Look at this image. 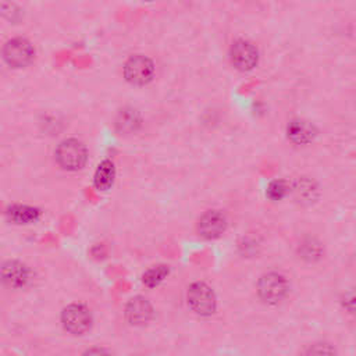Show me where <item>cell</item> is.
Wrapping results in <instances>:
<instances>
[{
    "label": "cell",
    "mask_w": 356,
    "mask_h": 356,
    "mask_svg": "<svg viewBox=\"0 0 356 356\" xmlns=\"http://www.w3.org/2000/svg\"><path fill=\"white\" fill-rule=\"evenodd\" d=\"M88 159L85 145L78 139H65L56 149V160L58 165L68 171L82 168Z\"/></svg>",
    "instance_id": "1"
},
{
    "label": "cell",
    "mask_w": 356,
    "mask_h": 356,
    "mask_svg": "<svg viewBox=\"0 0 356 356\" xmlns=\"http://www.w3.org/2000/svg\"><path fill=\"white\" fill-rule=\"evenodd\" d=\"M257 293L264 303L277 305L288 293V281L282 274L267 273L257 282Z\"/></svg>",
    "instance_id": "2"
},
{
    "label": "cell",
    "mask_w": 356,
    "mask_h": 356,
    "mask_svg": "<svg viewBox=\"0 0 356 356\" xmlns=\"http://www.w3.org/2000/svg\"><path fill=\"white\" fill-rule=\"evenodd\" d=\"M188 305L199 316H210L216 310V295L204 282H193L186 293Z\"/></svg>",
    "instance_id": "3"
},
{
    "label": "cell",
    "mask_w": 356,
    "mask_h": 356,
    "mask_svg": "<svg viewBox=\"0 0 356 356\" xmlns=\"http://www.w3.org/2000/svg\"><path fill=\"white\" fill-rule=\"evenodd\" d=\"M35 57V49L32 43L24 38H14L8 40L3 47V58L14 68H22L32 63Z\"/></svg>",
    "instance_id": "4"
},
{
    "label": "cell",
    "mask_w": 356,
    "mask_h": 356,
    "mask_svg": "<svg viewBox=\"0 0 356 356\" xmlns=\"http://www.w3.org/2000/svg\"><path fill=\"white\" fill-rule=\"evenodd\" d=\"M154 65L150 58L142 54L132 56L124 64L125 79L136 86H143L153 79Z\"/></svg>",
    "instance_id": "5"
},
{
    "label": "cell",
    "mask_w": 356,
    "mask_h": 356,
    "mask_svg": "<svg viewBox=\"0 0 356 356\" xmlns=\"http://www.w3.org/2000/svg\"><path fill=\"white\" fill-rule=\"evenodd\" d=\"M61 323L65 331L70 334L81 335L90 328L92 314L86 306L81 303H72L63 310Z\"/></svg>",
    "instance_id": "6"
},
{
    "label": "cell",
    "mask_w": 356,
    "mask_h": 356,
    "mask_svg": "<svg viewBox=\"0 0 356 356\" xmlns=\"http://www.w3.org/2000/svg\"><path fill=\"white\" fill-rule=\"evenodd\" d=\"M229 58L234 67L239 71H250L257 64L259 51L253 43L239 39L232 43L229 49Z\"/></svg>",
    "instance_id": "7"
},
{
    "label": "cell",
    "mask_w": 356,
    "mask_h": 356,
    "mask_svg": "<svg viewBox=\"0 0 356 356\" xmlns=\"http://www.w3.org/2000/svg\"><path fill=\"white\" fill-rule=\"evenodd\" d=\"M227 228V218L218 210L206 211L197 222V232L206 239L218 238Z\"/></svg>",
    "instance_id": "8"
},
{
    "label": "cell",
    "mask_w": 356,
    "mask_h": 356,
    "mask_svg": "<svg viewBox=\"0 0 356 356\" xmlns=\"http://www.w3.org/2000/svg\"><path fill=\"white\" fill-rule=\"evenodd\" d=\"M29 280L28 267L17 260L6 261L0 267V281L10 288H21Z\"/></svg>",
    "instance_id": "9"
},
{
    "label": "cell",
    "mask_w": 356,
    "mask_h": 356,
    "mask_svg": "<svg viewBox=\"0 0 356 356\" xmlns=\"http://www.w3.org/2000/svg\"><path fill=\"white\" fill-rule=\"evenodd\" d=\"M153 316V307L143 296L132 298L125 307V317L132 325H143L150 321Z\"/></svg>",
    "instance_id": "10"
},
{
    "label": "cell",
    "mask_w": 356,
    "mask_h": 356,
    "mask_svg": "<svg viewBox=\"0 0 356 356\" xmlns=\"http://www.w3.org/2000/svg\"><path fill=\"white\" fill-rule=\"evenodd\" d=\"M288 139L295 145H307L313 142L316 136V129L312 124L303 120H293L286 127Z\"/></svg>",
    "instance_id": "11"
},
{
    "label": "cell",
    "mask_w": 356,
    "mask_h": 356,
    "mask_svg": "<svg viewBox=\"0 0 356 356\" xmlns=\"http://www.w3.org/2000/svg\"><path fill=\"white\" fill-rule=\"evenodd\" d=\"M140 122H142L140 115L134 108H122L115 118L117 129L125 135L136 132L140 127Z\"/></svg>",
    "instance_id": "12"
},
{
    "label": "cell",
    "mask_w": 356,
    "mask_h": 356,
    "mask_svg": "<svg viewBox=\"0 0 356 356\" xmlns=\"http://www.w3.org/2000/svg\"><path fill=\"white\" fill-rule=\"evenodd\" d=\"M115 178V167L113 161L110 160H103L95 172V186L99 191H107Z\"/></svg>",
    "instance_id": "13"
},
{
    "label": "cell",
    "mask_w": 356,
    "mask_h": 356,
    "mask_svg": "<svg viewBox=\"0 0 356 356\" xmlns=\"http://www.w3.org/2000/svg\"><path fill=\"white\" fill-rule=\"evenodd\" d=\"M7 214L17 224H31V222H35L39 218L40 211L36 207H32V206L14 204L8 209Z\"/></svg>",
    "instance_id": "14"
},
{
    "label": "cell",
    "mask_w": 356,
    "mask_h": 356,
    "mask_svg": "<svg viewBox=\"0 0 356 356\" xmlns=\"http://www.w3.org/2000/svg\"><path fill=\"white\" fill-rule=\"evenodd\" d=\"M168 273H170L168 266H165V264L154 266V267L149 268V270L143 274V277H142L143 284H145L146 286H149V288L157 286V285L168 275Z\"/></svg>",
    "instance_id": "15"
},
{
    "label": "cell",
    "mask_w": 356,
    "mask_h": 356,
    "mask_svg": "<svg viewBox=\"0 0 356 356\" xmlns=\"http://www.w3.org/2000/svg\"><path fill=\"white\" fill-rule=\"evenodd\" d=\"M299 253L303 259L313 261L320 257L321 254V246L317 241L314 239H306L299 245Z\"/></svg>",
    "instance_id": "16"
},
{
    "label": "cell",
    "mask_w": 356,
    "mask_h": 356,
    "mask_svg": "<svg viewBox=\"0 0 356 356\" xmlns=\"http://www.w3.org/2000/svg\"><path fill=\"white\" fill-rule=\"evenodd\" d=\"M288 191H289V186H288V184L285 181L275 179V181H273L268 185L266 193H267V196L271 200H280V199H282L288 193Z\"/></svg>",
    "instance_id": "17"
},
{
    "label": "cell",
    "mask_w": 356,
    "mask_h": 356,
    "mask_svg": "<svg viewBox=\"0 0 356 356\" xmlns=\"http://www.w3.org/2000/svg\"><path fill=\"white\" fill-rule=\"evenodd\" d=\"M295 192L296 196L299 199L303 200H313L314 199V193H316V188L313 186V182L309 179H299L295 185Z\"/></svg>",
    "instance_id": "18"
},
{
    "label": "cell",
    "mask_w": 356,
    "mask_h": 356,
    "mask_svg": "<svg viewBox=\"0 0 356 356\" xmlns=\"http://www.w3.org/2000/svg\"><path fill=\"white\" fill-rule=\"evenodd\" d=\"M334 352H335V350H334L332 348H328L327 343H323V346H320V348L313 346V348H310V349L307 350V353H334Z\"/></svg>",
    "instance_id": "19"
}]
</instances>
